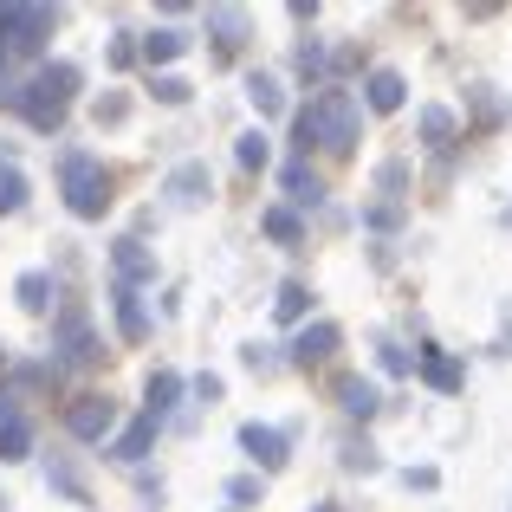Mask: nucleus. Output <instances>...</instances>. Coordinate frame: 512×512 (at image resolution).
Instances as JSON below:
<instances>
[{
    "label": "nucleus",
    "instance_id": "4be33fe9",
    "mask_svg": "<svg viewBox=\"0 0 512 512\" xmlns=\"http://www.w3.org/2000/svg\"><path fill=\"white\" fill-rule=\"evenodd\" d=\"M260 227L279 240V247H292V240L305 234V227H299V214H292V208H266V221H260Z\"/></svg>",
    "mask_w": 512,
    "mask_h": 512
},
{
    "label": "nucleus",
    "instance_id": "f3484780",
    "mask_svg": "<svg viewBox=\"0 0 512 512\" xmlns=\"http://www.w3.org/2000/svg\"><path fill=\"white\" fill-rule=\"evenodd\" d=\"M208 26H214V46L234 52V46H240V33H247V13H240V7H214V13H208Z\"/></svg>",
    "mask_w": 512,
    "mask_h": 512
},
{
    "label": "nucleus",
    "instance_id": "5701e85b",
    "mask_svg": "<svg viewBox=\"0 0 512 512\" xmlns=\"http://www.w3.org/2000/svg\"><path fill=\"white\" fill-rule=\"evenodd\" d=\"M305 305H312V292H305V286H299V279H292V286H279V299H273V312H279V318H286V325H299V318H305Z\"/></svg>",
    "mask_w": 512,
    "mask_h": 512
},
{
    "label": "nucleus",
    "instance_id": "f03ea898",
    "mask_svg": "<svg viewBox=\"0 0 512 512\" xmlns=\"http://www.w3.org/2000/svg\"><path fill=\"white\" fill-rule=\"evenodd\" d=\"M72 91H78V65H39L33 85H20V117L33 130H59L65 111H72Z\"/></svg>",
    "mask_w": 512,
    "mask_h": 512
},
{
    "label": "nucleus",
    "instance_id": "aec40b11",
    "mask_svg": "<svg viewBox=\"0 0 512 512\" xmlns=\"http://www.w3.org/2000/svg\"><path fill=\"white\" fill-rule=\"evenodd\" d=\"M422 143H435V150H448V143H454V111H441V104H428V111H422Z\"/></svg>",
    "mask_w": 512,
    "mask_h": 512
},
{
    "label": "nucleus",
    "instance_id": "4468645a",
    "mask_svg": "<svg viewBox=\"0 0 512 512\" xmlns=\"http://www.w3.org/2000/svg\"><path fill=\"white\" fill-rule=\"evenodd\" d=\"M33 454V422L26 415H0V461H26Z\"/></svg>",
    "mask_w": 512,
    "mask_h": 512
},
{
    "label": "nucleus",
    "instance_id": "0eeeda50",
    "mask_svg": "<svg viewBox=\"0 0 512 512\" xmlns=\"http://www.w3.org/2000/svg\"><path fill=\"white\" fill-rule=\"evenodd\" d=\"M111 266H117V286H130V292H137L143 279H156V253L143 247V240H117Z\"/></svg>",
    "mask_w": 512,
    "mask_h": 512
},
{
    "label": "nucleus",
    "instance_id": "bb28decb",
    "mask_svg": "<svg viewBox=\"0 0 512 512\" xmlns=\"http://www.w3.org/2000/svg\"><path fill=\"white\" fill-rule=\"evenodd\" d=\"M20 208H26V175L0 169V214H20Z\"/></svg>",
    "mask_w": 512,
    "mask_h": 512
},
{
    "label": "nucleus",
    "instance_id": "cd10ccee",
    "mask_svg": "<svg viewBox=\"0 0 512 512\" xmlns=\"http://www.w3.org/2000/svg\"><path fill=\"white\" fill-rule=\"evenodd\" d=\"M376 357H383V370H389V376H402V370H409V350H402V344H383Z\"/></svg>",
    "mask_w": 512,
    "mask_h": 512
},
{
    "label": "nucleus",
    "instance_id": "9b49d317",
    "mask_svg": "<svg viewBox=\"0 0 512 512\" xmlns=\"http://www.w3.org/2000/svg\"><path fill=\"white\" fill-rule=\"evenodd\" d=\"M331 350H338V325H305L299 344H292V363H299V370H312V363H325Z\"/></svg>",
    "mask_w": 512,
    "mask_h": 512
},
{
    "label": "nucleus",
    "instance_id": "c85d7f7f",
    "mask_svg": "<svg viewBox=\"0 0 512 512\" xmlns=\"http://www.w3.org/2000/svg\"><path fill=\"white\" fill-rule=\"evenodd\" d=\"M156 98H163V104H188V85H182V78H156Z\"/></svg>",
    "mask_w": 512,
    "mask_h": 512
},
{
    "label": "nucleus",
    "instance_id": "c756f323",
    "mask_svg": "<svg viewBox=\"0 0 512 512\" xmlns=\"http://www.w3.org/2000/svg\"><path fill=\"white\" fill-rule=\"evenodd\" d=\"M227 500H240V506H253V500H260V480H234V487H227Z\"/></svg>",
    "mask_w": 512,
    "mask_h": 512
},
{
    "label": "nucleus",
    "instance_id": "6ab92c4d",
    "mask_svg": "<svg viewBox=\"0 0 512 512\" xmlns=\"http://www.w3.org/2000/svg\"><path fill=\"white\" fill-rule=\"evenodd\" d=\"M175 396H182V376H175V370H156L150 376V415H156V422L175 409Z\"/></svg>",
    "mask_w": 512,
    "mask_h": 512
},
{
    "label": "nucleus",
    "instance_id": "20e7f679",
    "mask_svg": "<svg viewBox=\"0 0 512 512\" xmlns=\"http://www.w3.org/2000/svg\"><path fill=\"white\" fill-rule=\"evenodd\" d=\"M52 350H59V357L72 363V370H91V363L104 357L98 331H91V318L78 312V305H65V312H59V344H52Z\"/></svg>",
    "mask_w": 512,
    "mask_h": 512
},
{
    "label": "nucleus",
    "instance_id": "9d476101",
    "mask_svg": "<svg viewBox=\"0 0 512 512\" xmlns=\"http://www.w3.org/2000/svg\"><path fill=\"white\" fill-rule=\"evenodd\" d=\"M163 195L175 201V208H195V201H208V163H182L163 182Z\"/></svg>",
    "mask_w": 512,
    "mask_h": 512
},
{
    "label": "nucleus",
    "instance_id": "39448f33",
    "mask_svg": "<svg viewBox=\"0 0 512 512\" xmlns=\"http://www.w3.org/2000/svg\"><path fill=\"white\" fill-rule=\"evenodd\" d=\"M52 33V7H0V39L7 52H39Z\"/></svg>",
    "mask_w": 512,
    "mask_h": 512
},
{
    "label": "nucleus",
    "instance_id": "7ed1b4c3",
    "mask_svg": "<svg viewBox=\"0 0 512 512\" xmlns=\"http://www.w3.org/2000/svg\"><path fill=\"white\" fill-rule=\"evenodd\" d=\"M59 182H65V208H72L78 221H98V214L111 208V175H104L98 156H65Z\"/></svg>",
    "mask_w": 512,
    "mask_h": 512
},
{
    "label": "nucleus",
    "instance_id": "b1692460",
    "mask_svg": "<svg viewBox=\"0 0 512 512\" xmlns=\"http://www.w3.org/2000/svg\"><path fill=\"white\" fill-rule=\"evenodd\" d=\"M247 98H253V111H260V117H273V111H279V78L253 72V78H247Z\"/></svg>",
    "mask_w": 512,
    "mask_h": 512
},
{
    "label": "nucleus",
    "instance_id": "f257e3e1",
    "mask_svg": "<svg viewBox=\"0 0 512 512\" xmlns=\"http://www.w3.org/2000/svg\"><path fill=\"white\" fill-rule=\"evenodd\" d=\"M357 124H363V111H357L350 91H318V98L299 111V143H305V150L325 143L331 156H344L350 143H357Z\"/></svg>",
    "mask_w": 512,
    "mask_h": 512
},
{
    "label": "nucleus",
    "instance_id": "f8f14e48",
    "mask_svg": "<svg viewBox=\"0 0 512 512\" xmlns=\"http://www.w3.org/2000/svg\"><path fill=\"white\" fill-rule=\"evenodd\" d=\"M156 428H163V422H156V415H150V409H143V415H137V422H130V428H124V435H117V441H111V454H117V461H143V454H150V441H156Z\"/></svg>",
    "mask_w": 512,
    "mask_h": 512
},
{
    "label": "nucleus",
    "instance_id": "393cba45",
    "mask_svg": "<svg viewBox=\"0 0 512 512\" xmlns=\"http://www.w3.org/2000/svg\"><path fill=\"white\" fill-rule=\"evenodd\" d=\"M266 156H273V150H266V130H247V137L234 143V163L240 169H266Z\"/></svg>",
    "mask_w": 512,
    "mask_h": 512
},
{
    "label": "nucleus",
    "instance_id": "2f4dec72",
    "mask_svg": "<svg viewBox=\"0 0 512 512\" xmlns=\"http://www.w3.org/2000/svg\"><path fill=\"white\" fill-rule=\"evenodd\" d=\"M318 512H338V506H318Z\"/></svg>",
    "mask_w": 512,
    "mask_h": 512
},
{
    "label": "nucleus",
    "instance_id": "a211bd4d",
    "mask_svg": "<svg viewBox=\"0 0 512 512\" xmlns=\"http://www.w3.org/2000/svg\"><path fill=\"white\" fill-rule=\"evenodd\" d=\"M182 46H188V39L175 33V26H156V33L143 39V59H150V65H169V59H182Z\"/></svg>",
    "mask_w": 512,
    "mask_h": 512
},
{
    "label": "nucleus",
    "instance_id": "dca6fc26",
    "mask_svg": "<svg viewBox=\"0 0 512 512\" xmlns=\"http://www.w3.org/2000/svg\"><path fill=\"white\" fill-rule=\"evenodd\" d=\"M111 305H117V325H124V338H130V344H137V338H143V331H150V318H143V305H137V292H130V286H117V292H111Z\"/></svg>",
    "mask_w": 512,
    "mask_h": 512
},
{
    "label": "nucleus",
    "instance_id": "ddd939ff",
    "mask_svg": "<svg viewBox=\"0 0 512 512\" xmlns=\"http://www.w3.org/2000/svg\"><path fill=\"white\" fill-rule=\"evenodd\" d=\"M422 383H428V389H441V396H454V389H461V363H454L448 350L428 344V350H422Z\"/></svg>",
    "mask_w": 512,
    "mask_h": 512
},
{
    "label": "nucleus",
    "instance_id": "7c9ffc66",
    "mask_svg": "<svg viewBox=\"0 0 512 512\" xmlns=\"http://www.w3.org/2000/svg\"><path fill=\"white\" fill-rule=\"evenodd\" d=\"M299 65H305V72L318 78V72H325V52H318V46H299Z\"/></svg>",
    "mask_w": 512,
    "mask_h": 512
},
{
    "label": "nucleus",
    "instance_id": "1a4fd4ad",
    "mask_svg": "<svg viewBox=\"0 0 512 512\" xmlns=\"http://www.w3.org/2000/svg\"><path fill=\"white\" fill-rule=\"evenodd\" d=\"M338 409L357 415V422H370V415L383 409V389H376L370 376H338Z\"/></svg>",
    "mask_w": 512,
    "mask_h": 512
},
{
    "label": "nucleus",
    "instance_id": "6e6552de",
    "mask_svg": "<svg viewBox=\"0 0 512 512\" xmlns=\"http://www.w3.org/2000/svg\"><path fill=\"white\" fill-rule=\"evenodd\" d=\"M240 448H247L253 461L266 467V474H279V467H286V435H279V428H260V422H247V428H240Z\"/></svg>",
    "mask_w": 512,
    "mask_h": 512
},
{
    "label": "nucleus",
    "instance_id": "2eb2a0df",
    "mask_svg": "<svg viewBox=\"0 0 512 512\" xmlns=\"http://www.w3.org/2000/svg\"><path fill=\"white\" fill-rule=\"evenodd\" d=\"M363 91H370V111H402V91L409 85H402V72H370Z\"/></svg>",
    "mask_w": 512,
    "mask_h": 512
},
{
    "label": "nucleus",
    "instance_id": "423d86ee",
    "mask_svg": "<svg viewBox=\"0 0 512 512\" xmlns=\"http://www.w3.org/2000/svg\"><path fill=\"white\" fill-rule=\"evenodd\" d=\"M65 428H72L78 441H104L117 428V402L111 396H78L72 409H65Z\"/></svg>",
    "mask_w": 512,
    "mask_h": 512
},
{
    "label": "nucleus",
    "instance_id": "a878e982",
    "mask_svg": "<svg viewBox=\"0 0 512 512\" xmlns=\"http://www.w3.org/2000/svg\"><path fill=\"white\" fill-rule=\"evenodd\" d=\"M286 195H292V201H318V195H325V182H318L305 163H292V169H286Z\"/></svg>",
    "mask_w": 512,
    "mask_h": 512
},
{
    "label": "nucleus",
    "instance_id": "412c9836",
    "mask_svg": "<svg viewBox=\"0 0 512 512\" xmlns=\"http://www.w3.org/2000/svg\"><path fill=\"white\" fill-rule=\"evenodd\" d=\"M13 292H20L26 312H46V305H52V279L46 273H20V286H13Z\"/></svg>",
    "mask_w": 512,
    "mask_h": 512
}]
</instances>
